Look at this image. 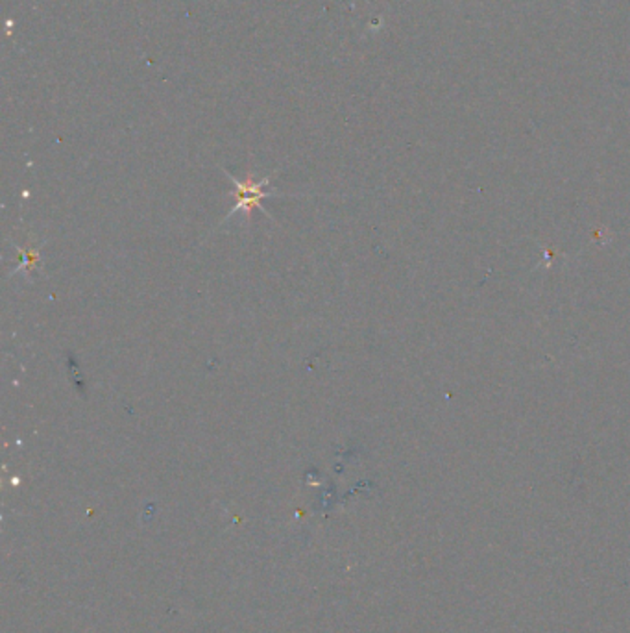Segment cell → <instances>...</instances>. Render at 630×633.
Wrapping results in <instances>:
<instances>
[{"label":"cell","instance_id":"6da1fadb","mask_svg":"<svg viewBox=\"0 0 630 633\" xmlns=\"http://www.w3.org/2000/svg\"><path fill=\"white\" fill-rule=\"evenodd\" d=\"M231 180L235 182V196H237V204H235V208L231 210V213L229 215H235V211L237 210L252 211L253 208H261V210H263L261 200L268 199V196L272 195L270 191H264V185L268 184V180H263V182H259V184L252 182V180H248V182H240V180L233 178V176H231Z\"/></svg>","mask_w":630,"mask_h":633}]
</instances>
